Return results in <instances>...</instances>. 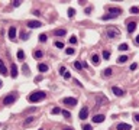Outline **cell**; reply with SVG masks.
<instances>
[{
  "label": "cell",
  "mask_w": 139,
  "mask_h": 130,
  "mask_svg": "<svg viewBox=\"0 0 139 130\" xmlns=\"http://www.w3.org/2000/svg\"><path fill=\"white\" fill-rule=\"evenodd\" d=\"M74 15H75V10H74L73 7H70V9H68V16H70V17H74Z\"/></svg>",
  "instance_id": "26"
},
{
  "label": "cell",
  "mask_w": 139,
  "mask_h": 130,
  "mask_svg": "<svg viewBox=\"0 0 139 130\" xmlns=\"http://www.w3.org/2000/svg\"><path fill=\"white\" fill-rule=\"evenodd\" d=\"M20 36H22V39H28V35H26V33H23V32H22V35H20Z\"/></svg>",
  "instance_id": "40"
},
{
  "label": "cell",
  "mask_w": 139,
  "mask_h": 130,
  "mask_svg": "<svg viewBox=\"0 0 139 130\" xmlns=\"http://www.w3.org/2000/svg\"><path fill=\"white\" fill-rule=\"evenodd\" d=\"M110 75H112V68H106V69L101 72V77H103V78H104V77H110Z\"/></svg>",
  "instance_id": "17"
},
{
  "label": "cell",
  "mask_w": 139,
  "mask_h": 130,
  "mask_svg": "<svg viewBox=\"0 0 139 130\" xmlns=\"http://www.w3.org/2000/svg\"><path fill=\"white\" fill-rule=\"evenodd\" d=\"M12 3H13V6H15V7H19L22 2H20V0H13V2H12Z\"/></svg>",
  "instance_id": "30"
},
{
  "label": "cell",
  "mask_w": 139,
  "mask_h": 130,
  "mask_svg": "<svg viewBox=\"0 0 139 130\" xmlns=\"http://www.w3.org/2000/svg\"><path fill=\"white\" fill-rule=\"evenodd\" d=\"M62 114H64V117H65V119H70V117H71L70 111H67V110H64V111H62Z\"/></svg>",
  "instance_id": "32"
},
{
  "label": "cell",
  "mask_w": 139,
  "mask_h": 130,
  "mask_svg": "<svg viewBox=\"0 0 139 130\" xmlns=\"http://www.w3.org/2000/svg\"><path fill=\"white\" fill-rule=\"evenodd\" d=\"M46 39H48V38H46L45 33H41V35H39V42H46Z\"/></svg>",
  "instance_id": "25"
},
{
  "label": "cell",
  "mask_w": 139,
  "mask_h": 130,
  "mask_svg": "<svg viewBox=\"0 0 139 130\" xmlns=\"http://www.w3.org/2000/svg\"><path fill=\"white\" fill-rule=\"evenodd\" d=\"M54 33L57 35V36H64L67 32H65V29H55V32H54Z\"/></svg>",
  "instance_id": "19"
},
{
  "label": "cell",
  "mask_w": 139,
  "mask_h": 130,
  "mask_svg": "<svg viewBox=\"0 0 139 130\" xmlns=\"http://www.w3.org/2000/svg\"><path fill=\"white\" fill-rule=\"evenodd\" d=\"M133 117H135V120H136V121H139V114H135Z\"/></svg>",
  "instance_id": "41"
},
{
  "label": "cell",
  "mask_w": 139,
  "mask_h": 130,
  "mask_svg": "<svg viewBox=\"0 0 139 130\" xmlns=\"http://www.w3.org/2000/svg\"><path fill=\"white\" fill-rule=\"evenodd\" d=\"M104 119H106L104 114H97V116L93 117V121H94V123H101V121H104Z\"/></svg>",
  "instance_id": "11"
},
{
  "label": "cell",
  "mask_w": 139,
  "mask_h": 130,
  "mask_svg": "<svg viewBox=\"0 0 139 130\" xmlns=\"http://www.w3.org/2000/svg\"><path fill=\"white\" fill-rule=\"evenodd\" d=\"M33 121H35V117H33V116H29L28 119H26V120L23 121V124H25V126H28V124H31V123H33Z\"/></svg>",
  "instance_id": "18"
},
{
  "label": "cell",
  "mask_w": 139,
  "mask_h": 130,
  "mask_svg": "<svg viewBox=\"0 0 139 130\" xmlns=\"http://www.w3.org/2000/svg\"><path fill=\"white\" fill-rule=\"evenodd\" d=\"M91 62H93L94 65H99V64H100V56L94 54V55L91 56Z\"/></svg>",
  "instance_id": "14"
},
{
  "label": "cell",
  "mask_w": 139,
  "mask_h": 130,
  "mask_svg": "<svg viewBox=\"0 0 139 130\" xmlns=\"http://www.w3.org/2000/svg\"><path fill=\"white\" fill-rule=\"evenodd\" d=\"M117 130H132V126L127 123H119L117 124Z\"/></svg>",
  "instance_id": "8"
},
{
  "label": "cell",
  "mask_w": 139,
  "mask_h": 130,
  "mask_svg": "<svg viewBox=\"0 0 139 130\" xmlns=\"http://www.w3.org/2000/svg\"><path fill=\"white\" fill-rule=\"evenodd\" d=\"M38 68H39V71H41V72H46V71H48V67H46L45 64H39Z\"/></svg>",
  "instance_id": "21"
},
{
  "label": "cell",
  "mask_w": 139,
  "mask_h": 130,
  "mask_svg": "<svg viewBox=\"0 0 139 130\" xmlns=\"http://www.w3.org/2000/svg\"><path fill=\"white\" fill-rule=\"evenodd\" d=\"M17 58H19V59H25V52H23L22 49L17 51Z\"/></svg>",
  "instance_id": "24"
},
{
  "label": "cell",
  "mask_w": 139,
  "mask_h": 130,
  "mask_svg": "<svg viewBox=\"0 0 139 130\" xmlns=\"http://www.w3.org/2000/svg\"><path fill=\"white\" fill-rule=\"evenodd\" d=\"M51 113H52V114H58V113H61V110H59L58 107H55V108H52V110H51Z\"/></svg>",
  "instance_id": "31"
},
{
  "label": "cell",
  "mask_w": 139,
  "mask_h": 130,
  "mask_svg": "<svg viewBox=\"0 0 139 130\" xmlns=\"http://www.w3.org/2000/svg\"><path fill=\"white\" fill-rule=\"evenodd\" d=\"M136 68H138V64H132V65H130V71H135Z\"/></svg>",
  "instance_id": "39"
},
{
  "label": "cell",
  "mask_w": 139,
  "mask_h": 130,
  "mask_svg": "<svg viewBox=\"0 0 139 130\" xmlns=\"http://www.w3.org/2000/svg\"><path fill=\"white\" fill-rule=\"evenodd\" d=\"M64 130H73V129H64Z\"/></svg>",
  "instance_id": "44"
},
{
  "label": "cell",
  "mask_w": 139,
  "mask_h": 130,
  "mask_svg": "<svg viewBox=\"0 0 139 130\" xmlns=\"http://www.w3.org/2000/svg\"><path fill=\"white\" fill-rule=\"evenodd\" d=\"M2 85H3V82H2V81H0V88H2Z\"/></svg>",
  "instance_id": "43"
},
{
  "label": "cell",
  "mask_w": 139,
  "mask_h": 130,
  "mask_svg": "<svg viewBox=\"0 0 139 130\" xmlns=\"http://www.w3.org/2000/svg\"><path fill=\"white\" fill-rule=\"evenodd\" d=\"M12 78H16L17 77V67H16V64H12Z\"/></svg>",
  "instance_id": "15"
},
{
  "label": "cell",
  "mask_w": 139,
  "mask_h": 130,
  "mask_svg": "<svg viewBox=\"0 0 139 130\" xmlns=\"http://www.w3.org/2000/svg\"><path fill=\"white\" fill-rule=\"evenodd\" d=\"M135 41H136V43H139V35L136 36V39H135Z\"/></svg>",
  "instance_id": "42"
},
{
  "label": "cell",
  "mask_w": 139,
  "mask_h": 130,
  "mask_svg": "<svg viewBox=\"0 0 139 130\" xmlns=\"http://www.w3.org/2000/svg\"><path fill=\"white\" fill-rule=\"evenodd\" d=\"M33 56L35 58H42L43 56V52L42 51H33Z\"/></svg>",
  "instance_id": "20"
},
{
  "label": "cell",
  "mask_w": 139,
  "mask_h": 130,
  "mask_svg": "<svg viewBox=\"0 0 139 130\" xmlns=\"http://www.w3.org/2000/svg\"><path fill=\"white\" fill-rule=\"evenodd\" d=\"M109 12H110L112 15H115V16H119V15L122 13V10H120V9H117V7H110Z\"/></svg>",
  "instance_id": "13"
},
{
  "label": "cell",
  "mask_w": 139,
  "mask_h": 130,
  "mask_svg": "<svg viewBox=\"0 0 139 130\" xmlns=\"http://www.w3.org/2000/svg\"><path fill=\"white\" fill-rule=\"evenodd\" d=\"M130 13H139V9L135 7V6H133V7H130Z\"/></svg>",
  "instance_id": "34"
},
{
  "label": "cell",
  "mask_w": 139,
  "mask_h": 130,
  "mask_svg": "<svg viewBox=\"0 0 139 130\" xmlns=\"http://www.w3.org/2000/svg\"><path fill=\"white\" fill-rule=\"evenodd\" d=\"M87 116H89V108H87V107H83V108L80 110V113H78V117H80L81 120H85Z\"/></svg>",
  "instance_id": "4"
},
{
  "label": "cell",
  "mask_w": 139,
  "mask_h": 130,
  "mask_svg": "<svg viewBox=\"0 0 139 130\" xmlns=\"http://www.w3.org/2000/svg\"><path fill=\"white\" fill-rule=\"evenodd\" d=\"M45 97H46V94L43 93V91H36V93H31L29 97H28V100H29L31 103H38V101L45 100Z\"/></svg>",
  "instance_id": "1"
},
{
  "label": "cell",
  "mask_w": 139,
  "mask_h": 130,
  "mask_svg": "<svg viewBox=\"0 0 139 130\" xmlns=\"http://www.w3.org/2000/svg\"><path fill=\"white\" fill-rule=\"evenodd\" d=\"M117 16H115V15H104V16H101V20H110V19H116Z\"/></svg>",
  "instance_id": "16"
},
{
  "label": "cell",
  "mask_w": 139,
  "mask_h": 130,
  "mask_svg": "<svg viewBox=\"0 0 139 130\" xmlns=\"http://www.w3.org/2000/svg\"><path fill=\"white\" fill-rule=\"evenodd\" d=\"M65 71H67L65 67H61V68H59V74H61V75H64V72H65Z\"/></svg>",
  "instance_id": "37"
},
{
  "label": "cell",
  "mask_w": 139,
  "mask_h": 130,
  "mask_svg": "<svg viewBox=\"0 0 139 130\" xmlns=\"http://www.w3.org/2000/svg\"><path fill=\"white\" fill-rule=\"evenodd\" d=\"M64 78H65V80H70V78H71V74H70V71H65L64 72V75H62Z\"/></svg>",
  "instance_id": "29"
},
{
  "label": "cell",
  "mask_w": 139,
  "mask_h": 130,
  "mask_svg": "<svg viewBox=\"0 0 139 130\" xmlns=\"http://www.w3.org/2000/svg\"><path fill=\"white\" fill-rule=\"evenodd\" d=\"M112 91H113V94H115V95H117V97L125 95V91L122 90V88H119V87H112Z\"/></svg>",
  "instance_id": "7"
},
{
  "label": "cell",
  "mask_w": 139,
  "mask_h": 130,
  "mask_svg": "<svg viewBox=\"0 0 139 130\" xmlns=\"http://www.w3.org/2000/svg\"><path fill=\"white\" fill-rule=\"evenodd\" d=\"M74 67H75L77 69H81V68H83V65H81V62H78V61H77V62H74Z\"/></svg>",
  "instance_id": "33"
},
{
  "label": "cell",
  "mask_w": 139,
  "mask_h": 130,
  "mask_svg": "<svg viewBox=\"0 0 139 130\" xmlns=\"http://www.w3.org/2000/svg\"><path fill=\"white\" fill-rule=\"evenodd\" d=\"M55 46L61 49V48H64V43H62V42H58V41H57V42H55Z\"/></svg>",
  "instance_id": "35"
},
{
  "label": "cell",
  "mask_w": 139,
  "mask_h": 130,
  "mask_svg": "<svg viewBox=\"0 0 139 130\" xmlns=\"http://www.w3.org/2000/svg\"><path fill=\"white\" fill-rule=\"evenodd\" d=\"M39 130H42V129H39Z\"/></svg>",
  "instance_id": "45"
},
{
  "label": "cell",
  "mask_w": 139,
  "mask_h": 130,
  "mask_svg": "<svg viewBox=\"0 0 139 130\" xmlns=\"http://www.w3.org/2000/svg\"><path fill=\"white\" fill-rule=\"evenodd\" d=\"M103 58L104 59H109L110 58V52L109 51H103Z\"/></svg>",
  "instance_id": "28"
},
{
  "label": "cell",
  "mask_w": 139,
  "mask_h": 130,
  "mask_svg": "<svg viewBox=\"0 0 139 130\" xmlns=\"http://www.w3.org/2000/svg\"><path fill=\"white\" fill-rule=\"evenodd\" d=\"M106 33H107V36H109L110 39H115L120 32H119V29H116V28H107Z\"/></svg>",
  "instance_id": "2"
},
{
  "label": "cell",
  "mask_w": 139,
  "mask_h": 130,
  "mask_svg": "<svg viewBox=\"0 0 139 130\" xmlns=\"http://www.w3.org/2000/svg\"><path fill=\"white\" fill-rule=\"evenodd\" d=\"M70 42H71L73 45H75V43H77V38L75 36H71V38H70Z\"/></svg>",
  "instance_id": "36"
},
{
  "label": "cell",
  "mask_w": 139,
  "mask_h": 130,
  "mask_svg": "<svg viewBox=\"0 0 139 130\" xmlns=\"http://www.w3.org/2000/svg\"><path fill=\"white\" fill-rule=\"evenodd\" d=\"M126 28H127V32H129V33H132V32H135V29H136V23H135V22H129Z\"/></svg>",
  "instance_id": "12"
},
{
  "label": "cell",
  "mask_w": 139,
  "mask_h": 130,
  "mask_svg": "<svg viewBox=\"0 0 139 130\" xmlns=\"http://www.w3.org/2000/svg\"><path fill=\"white\" fill-rule=\"evenodd\" d=\"M0 74L2 75H7L9 72H7V68H6V65H4V62L2 59H0Z\"/></svg>",
  "instance_id": "9"
},
{
  "label": "cell",
  "mask_w": 139,
  "mask_h": 130,
  "mask_svg": "<svg viewBox=\"0 0 139 130\" xmlns=\"http://www.w3.org/2000/svg\"><path fill=\"white\" fill-rule=\"evenodd\" d=\"M15 100H16V95L15 94H9V95H6V97H4L3 104H4V106H9V104H13Z\"/></svg>",
  "instance_id": "3"
},
{
  "label": "cell",
  "mask_w": 139,
  "mask_h": 130,
  "mask_svg": "<svg viewBox=\"0 0 139 130\" xmlns=\"http://www.w3.org/2000/svg\"><path fill=\"white\" fill-rule=\"evenodd\" d=\"M28 26H29L31 29H36V28H41L42 23L38 22V20H29V22H28Z\"/></svg>",
  "instance_id": "5"
},
{
  "label": "cell",
  "mask_w": 139,
  "mask_h": 130,
  "mask_svg": "<svg viewBox=\"0 0 139 130\" xmlns=\"http://www.w3.org/2000/svg\"><path fill=\"white\" fill-rule=\"evenodd\" d=\"M9 38H10L12 41L16 39V28H15V26H12V28L9 29Z\"/></svg>",
  "instance_id": "10"
},
{
  "label": "cell",
  "mask_w": 139,
  "mask_h": 130,
  "mask_svg": "<svg viewBox=\"0 0 139 130\" xmlns=\"http://www.w3.org/2000/svg\"><path fill=\"white\" fill-rule=\"evenodd\" d=\"M117 61H119V64H125L126 61H127V56H126V55H122V56H119Z\"/></svg>",
  "instance_id": "22"
},
{
  "label": "cell",
  "mask_w": 139,
  "mask_h": 130,
  "mask_svg": "<svg viewBox=\"0 0 139 130\" xmlns=\"http://www.w3.org/2000/svg\"><path fill=\"white\" fill-rule=\"evenodd\" d=\"M129 46H127V43H120L119 45V51H127Z\"/></svg>",
  "instance_id": "23"
},
{
  "label": "cell",
  "mask_w": 139,
  "mask_h": 130,
  "mask_svg": "<svg viewBox=\"0 0 139 130\" xmlns=\"http://www.w3.org/2000/svg\"><path fill=\"white\" fill-rule=\"evenodd\" d=\"M62 101H64V104H67V106H75L77 104V100L73 98V97H65Z\"/></svg>",
  "instance_id": "6"
},
{
  "label": "cell",
  "mask_w": 139,
  "mask_h": 130,
  "mask_svg": "<svg viewBox=\"0 0 139 130\" xmlns=\"http://www.w3.org/2000/svg\"><path fill=\"white\" fill-rule=\"evenodd\" d=\"M83 130H93V127H91L90 124H85V126L83 127Z\"/></svg>",
  "instance_id": "38"
},
{
  "label": "cell",
  "mask_w": 139,
  "mask_h": 130,
  "mask_svg": "<svg viewBox=\"0 0 139 130\" xmlns=\"http://www.w3.org/2000/svg\"><path fill=\"white\" fill-rule=\"evenodd\" d=\"M74 52H75V51H74L73 48H67V49H65V54H67V55H73Z\"/></svg>",
  "instance_id": "27"
}]
</instances>
